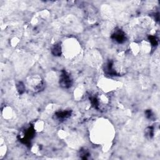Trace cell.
<instances>
[{
	"label": "cell",
	"instance_id": "6da1fadb",
	"mask_svg": "<svg viewBox=\"0 0 160 160\" xmlns=\"http://www.w3.org/2000/svg\"><path fill=\"white\" fill-rule=\"evenodd\" d=\"M60 81L62 85H64L66 87L69 86L72 84V80H71L70 77L66 73L64 74L61 75Z\"/></svg>",
	"mask_w": 160,
	"mask_h": 160
},
{
	"label": "cell",
	"instance_id": "7a4b0ae2",
	"mask_svg": "<svg viewBox=\"0 0 160 160\" xmlns=\"http://www.w3.org/2000/svg\"><path fill=\"white\" fill-rule=\"evenodd\" d=\"M114 36L115 40L119 43L123 42L124 39H125V36H124V33L120 30H118L114 33Z\"/></svg>",
	"mask_w": 160,
	"mask_h": 160
}]
</instances>
